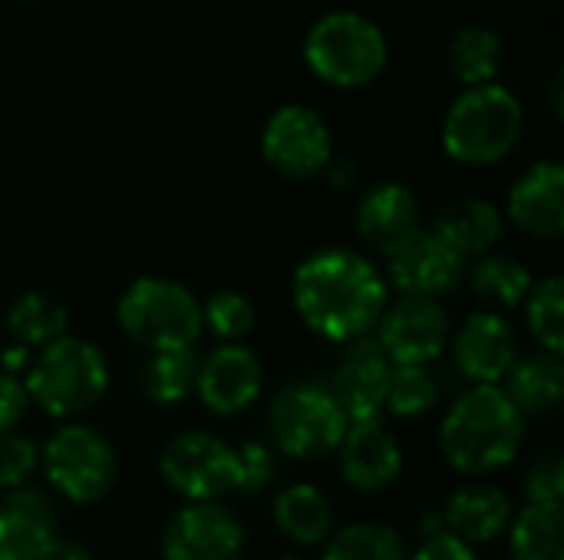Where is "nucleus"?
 Returning <instances> with one entry per match:
<instances>
[{"label":"nucleus","mask_w":564,"mask_h":560,"mask_svg":"<svg viewBox=\"0 0 564 560\" xmlns=\"http://www.w3.org/2000/svg\"><path fill=\"white\" fill-rule=\"evenodd\" d=\"M291 290L301 320L334 343L367 337L387 310V281L354 251L311 254L294 271Z\"/></svg>","instance_id":"f257e3e1"},{"label":"nucleus","mask_w":564,"mask_h":560,"mask_svg":"<svg viewBox=\"0 0 564 560\" xmlns=\"http://www.w3.org/2000/svg\"><path fill=\"white\" fill-rule=\"evenodd\" d=\"M525 416L496 383H476L463 393L440 426V449L463 475H489L519 455Z\"/></svg>","instance_id":"f03ea898"},{"label":"nucleus","mask_w":564,"mask_h":560,"mask_svg":"<svg viewBox=\"0 0 564 560\" xmlns=\"http://www.w3.org/2000/svg\"><path fill=\"white\" fill-rule=\"evenodd\" d=\"M26 396L53 419H69L96 406L109 386L102 350L79 337H56L26 366Z\"/></svg>","instance_id":"7ed1b4c3"},{"label":"nucleus","mask_w":564,"mask_h":560,"mask_svg":"<svg viewBox=\"0 0 564 560\" xmlns=\"http://www.w3.org/2000/svg\"><path fill=\"white\" fill-rule=\"evenodd\" d=\"M522 125V102L506 86H466V92L446 112L443 149L463 165H492L516 149Z\"/></svg>","instance_id":"20e7f679"},{"label":"nucleus","mask_w":564,"mask_h":560,"mask_svg":"<svg viewBox=\"0 0 564 560\" xmlns=\"http://www.w3.org/2000/svg\"><path fill=\"white\" fill-rule=\"evenodd\" d=\"M304 56L314 76H321L330 86L354 89L373 83L390 56L383 30L354 10H337L321 17L307 40H304Z\"/></svg>","instance_id":"39448f33"},{"label":"nucleus","mask_w":564,"mask_h":560,"mask_svg":"<svg viewBox=\"0 0 564 560\" xmlns=\"http://www.w3.org/2000/svg\"><path fill=\"white\" fill-rule=\"evenodd\" d=\"M119 323L126 337L145 350H182L202 333V304L195 294L165 277L135 281L119 300Z\"/></svg>","instance_id":"423d86ee"},{"label":"nucleus","mask_w":564,"mask_h":560,"mask_svg":"<svg viewBox=\"0 0 564 560\" xmlns=\"http://www.w3.org/2000/svg\"><path fill=\"white\" fill-rule=\"evenodd\" d=\"M50 485L73 505L102 502L119 482V459L106 436L89 426H63L40 452Z\"/></svg>","instance_id":"0eeeda50"},{"label":"nucleus","mask_w":564,"mask_h":560,"mask_svg":"<svg viewBox=\"0 0 564 560\" xmlns=\"http://www.w3.org/2000/svg\"><path fill=\"white\" fill-rule=\"evenodd\" d=\"M274 446L291 459H321L337 449L347 432V416L334 393L321 383L284 386L268 413Z\"/></svg>","instance_id":"6e6552de"},{"label":"nucleus","mask_w":564,"mask_h":560,"mask_svg":"<svg viewBox=\"0 0 564 560\" xmlns=\"http://www.w3.org/2000/svg\"><path fill=\"white\" fill-rule=\"evenodd\" d=\"M159 472L185 502H221L238 492V452L212 432H182L162 455Z\"/></svg>","instance_id":"1a4fd4ad"},{"label":"nucleus","mask_w":564,"mask_h":560,"mask_svg":"<svg viewBox=\"0 0 564 560\" xmlns=\"http://www.w3.org/2000/svg\"><path fill=\"white\" fill-rule=\"evenodd\" d=\"M264 162L288 178H311L330 168L334 142L327 122L307 106H281L261 135Z\"/></svg>","instance_id":"9d476101"},{"label":"nucleus","mask_w":564,"mask_h":560,"mask_svg":"<svg viewBox=\"0 0 564 560\" xmlns=\"http://www.w3.org/2000/svg\"><path fill=\"white\" fill-rule=\"evenodd\" d=\"M245 528L221 502H188L162 535V560H241Z\"/></svg>","instance_id":"9b49d317"},{"label":"nucleus","mask_w":564,"mask_h":560,"mask_svg":"<svg viewBox=\"0 0 564 560\" xmlns=\"http://www.w3.org/2000/svg\"><path fill=\"white\" fill-rule=\"evenodd\" d=\"M377 327V343L390 356V363H430L449 343V320L436 297L403 294V300L380 314Z\"/></svg>","instance_id":"f8f14e48"},{"label":"nucleus","mask_w":564,"mask_h":560,"mask_svg":"<svg viewBox=\"0 0 564 560\" xmlns=\"http://www.w3.org/2000/svg\"><path fill=\"white\" fill-rule=\"evenodd\" d=\"M337 465L350 488L373 495L400 479L403 449L380 419L347 422V432L337 442Z\"/></svg>","instance_id":"ddd939ff"},{"label":"nucleus","mask_w":564,"mask_h":560,"mask_svg":"<svg viewBox=\"0 0 564 560\" xmlns=\"http://www.w3.org/2000/svg\"><path fill=\"white\" fill-rule=\"evenodd\" d=\"M261 360L241 343H225L198 363L195 389L205 409H212L215 416H235L248 409L261 396Z\"/></svg>","instance_id":"4468645a"},{"label":"nucleus","mask_w":564,"mask_h":560,"mask_svg":"<svg viewBox=\"0 0 564 560\" xmlns=\"http://www.w3.org/2000/svg\"><path fill=\"white\" fill-rule=\"evenodd\" d=\"M357 231L367 241V248H373L383 257H393L423 231L416 195L400 182L370 188L357 211Z\"/></svg>","instance_id":"2eb2a0df"},{"label":"nucleus","mask_w":564,"mask_h":560,"mask_svg":"<svg viewBox=\"0 0 564 560\" xmlns=\"http://www.w3.org/2000/svg\"><path fill=\"white\" fill-rule=\"evenodd\" d=\"M390 356L380 350L377 340H354L347 356L340 360L334 373V399L340 403L347 422L380 419L383 399H387V380H390Z\"/></svg>","instance_id":"dca6fc26"},{"label":"nucleus","mask_w":564,"mask_h":560,"mask_svg":"<svg viewBox=\"0 0 564 560\" xmlns=\"http://www.w3.org/2000/svg\"><path fill=\"white\" fill-rule=\"evenodd\" d=\"M463 261L436 231H420L403 251L390 257V281L403 294L443 297L463 281Z\"/></svg>","instance_id":"f3484780"},{"label":"nucleus","mask_w":564,"mask_h":560,"mask_svg":"<svg viewBox=\"0 0 564 560\" xmlns=\"http://www.w3.org/2000/svg\"><path fill=\"white\" fill-rule=\"evenodd\" d=\"M509 218L532 238H558L564 231V168L558 162H535L509 191Z\"/></svg>","instance_id":"a211bd4d"},{"label":"nucleus","mask_w":564,"mask_h":560,"mask_svg":"<svg viewBox=\"0 0 564 560\" xmlns=\"http://www.w3.org/2000/svg\"><path fill=\"white\" fill-rule=\"evenodd\" d=\"M56 538L53 505L36 488H10L0 498V560H43Z\"/></svg>","instance_id":"6ab92c4d"},{"label":"nucleus","mask_w":564,"mask_h":560,"mask_svg":"<svg viewBox=\"0 0 564 560\" xmlns=\"http://www.w3.org/2000/svg\"><path fill=\"white\" fill-rule=\"evenodd\" d=\"M456 366L473 383H502L516 363V330L499 314H473L453 343Z\"/></svg>","instance_id":"aec40b11"},{"label":"nucleus","mask_w":564,"mask_h":560,"mask_svg":"<svg viewBox=\"0 0 564 560\" xmlns=\"http://www.w3.org/2000/svg\"><path fill=\"white\" fill-rule=\"evenodd\" d=\"M443 528L466 545H492L512 525V502L496 485H463L443 508Z\"/></svg>","instance_id":"412c9836"},{"label":"nucleus","mask_w":564,"mask_h":560,"mask_svg":"<svg viewBox=\"0 0 564 560\" xmlns=\"http://www.w3.org/2000/svg\"><path fill=\"white\" fill-rule=\"evenodd\" d=\"M506 396L519 406L522 416H545L562 406L564 396V366L562 353H532L525 360H516L509 366Z\"/></svg>","instance_id":"4be33fe9"},{"label":"nucleus","mask_w":564,"mask_h":560,"mask_svg":"<svg viewBox=\"0 0 564 560\" xmlns=\"http://www.w3.org/2000/svg\"><path fill=\"white\" fill-rule=\"evenodd\" d=\"M274 525L288 541L317 548L334 535V505L317 485L301 482L274 498Z\"/></svg>","instance_id":"5701e85b"},{"label":"nucleus","mask_w":564,"mask_h":560,"mask_svg":"<svg viewBox=\"0 0 564 560\" xmlns=\"http://www.w3.org/2000/svg\"><path fill=\"white\" fill-rule=\"evenodd\" d=\"M459 257H479L502 238V215L496 205L479 198H463L449 205L433 228Z\"/></svg>","instance_id":"b1692460"},{"label":"nucleus","mask_w":564,"mask_h":560,"mask_svg":"<svg viewBox=\"0 0 564 560\" xmlns=\"http://www.w3.org/2000/svg\"><path fill=\"white\" fill-rule=\"evenodd\" d=\"M512 560H564V508L529 502L509 525Z\"/></svg>","instance_id":"393cba45"},{"label":"nucleus","mask_w":564,"mask_h":560,"mask_svg":"<svg viewBox=\"0 0 564 560\" xmlns=\"http://www.w3.org/2000/svg\"><path fill=\"white\" fill-rule=\"evenodd\" d=\"M198 376V356L192 347L182 350H155L149 363L142 366L139 386L149 403L155 406H178L182 399L192 396Z\"/></svg>","instance_id":"a878e982"},{"label":"nucleus","mask_w":564,"mask_h":560,"mask_svg":"<svg viewBox=\"0 0 564 560\" xmlns=\"http://www.w3.org/2000/svg\"><path fill=\"white\" fill-rule=\"evenodd\" d=\"M449 69L466 86L496 83L502 69V40L489 26H466L449 43Z\"/></svg>","instance_id":"bb28decb"},{"label":"nucleus","mask_w":564,"mask_h":560,"mask_svg":"<svg viewBox=\"0 0 564 560\" xmlns=\"http://www.w3.org/2000/svg\"><path fill=\"white\" fill-rule=\"evenodd\" d=\"M69 323V314L59 300L46 294H23L7 310V333L20 347H46L50 340L63 337Z\"/></svg>","instance_id":"cd10ccee"},{"label":"nucleus","mask_w":564,"mask_h":560,"mask_svg":"<svg viewBox=\"0 0 564 560\" xmlns=\"http://www.w3.org/2000/svg\"><path fill=\"white\" fill-rule=\"evenodd\" d=\"M321 560H410V551L400 531L373 521H357L327 538V551Z\"/></svg>","instance_id":"c85d7f7f"},{"label":"nucleus","mask_w":564,"mask_h":560,"mask_svg":"<svg viewBox=\"0 0 564 560\" xmlns=\"http://www.w3.org/2000/svg\"><path fill=\"white\" fill-rule=\"evenodd\" d=\"M469 281H473L476 297H482L486 304H496V307H519L532 290L529 267L522 261L502 257V254L479 257Z\"/></svg>","instance_id":"c756f323"},{"label":"nucleus","mask_w":564,"mask_h":560,"mask_svg":"<svg viewBox=\"0 0 564 560\" xmlns=\"http://www.w3.org/2000/svg\"><path fill=\"white\" fill-rule=\"evenodd\" d=\"M440 399L436 376L426 370V363H393L387 380V399L383 409L403 419H416L430 413Z\"/></svg>","instance_id":"7c9ffc66"},{"label":"nucleus","mask_w":564,"mask_h":560,"mask_svg":"<svg viewBox=\"0 0 564 560\" xmlns=\"http://www.w3.org/2000/svg\"><path fill=\"white\" fill-rule=\"evenodd\" d=\"M529 327L535 340L549 353H562L564 347V284L562 277L542 281L529 290Z\"/></svg>","instance_id":"2f4dec72"},{"label":"nucleus","mask_w":564,"mask_h":560,"mask_svg":"<svg viewBox=\"0 0 564 560\" xmlns=\"http://www.w3.org/2000/svg\"><path fill=\"white\" fill-rule=\"evenodd\" d=\"M202 323H208V330L218 340H241L245 333H251L254 327V307L248 297H241L238 290H218L205 307H202Z\"/></svg>","instance_id":"473e14b6"},{"label":"nucleus","mask_w":564,"mask_h":560,"mask_svg":"<svg viewBox=\"0 0 564 560\" xmlns=\"http://www.w3.org/2000/svg\"><path fill=\"white\" fill-rule=\"evenodd\" d=\"M40 465V449L26 436L17 432H0V488H20L30 482V475Z\"/></svg>","instance_id":"72a5a7b5"},{"label":"nucleus","mask_w":564,"mask_h":560,"mask_svg":"<svg viewBox=\"0 0 564 560\" xmlns=\"http://www.w3.org/2000/svg\"><path fill=\"white\" fill-rule=\"evenodd\" d=\"M525 498L539 505L564 502V459L558 452H539L525 472Z\"/></svg>","instance_id":"f704fd0d"},{"label":"nucleus","mask_w":564,"mask_h":560,"mask_svg":"<svg viewBox=\"0 0 564 560\" xmlns=\"http://www.w3.org/2000/svg\"><path fill=\"white\" fill-rule=\"evenodd\" d=\"M238 452V492L245 495H261L274 479H278V462L274 452L264 442H245Z\"/></svg>","instance_id":"c9c22d12"},{"label":"nucleus","mask_w":564,"mask_h":560,"mask_svg":"<svg viewBox=\"0 0 564 560\" xmlns=\"http://www.w3.org/2000/svg\"><path fill=\"white\" fill-rule=\"evenodd\" d=\"M410 560H479L476 558V548L466 545L463 538L449 535L446 528L436 531V535H426L420 538V548L410 554Z\"/></svg>","instance_id":"e433bc0d"},{"label":"nucleus","mask_w":564,"mask_h":560,"mask_svg":"<svg viewBox=\"0 0 564 560\" xmlns=\"http://www.w3.org/2000/svg\"><path fill=\"white\" fill-rule=\"evenodd\" d=\"M26 406H30L26 386L13 373L0 370V432H13L17 422L23 419Z\"/></svg>","instance_id":"4c0bfd02"},{"label":"nucleus","mask_w":564,"mask_h":560,"mask_svg":"<svg viewBox=\"0 0 564 560\" xmlns=\"http://www.w3.org/2000/svg\"><path fill=\"white\" fill-rule=\"evenodd\" d=\"M43 560H93V554L79 545V541H73V538H53V545L46 548V554Z\"/></svg>","instance_id":"58836bf2"},{"label":"nucleus","mask_w":564,"mask_h":560,"mask_svg":"<svg viewBox=\"0 0 564 560\" xmlns=\"http://www.w3.org/2000/svg\"><path fill=\"white\" fill-rule=\"evenodd\" d=\"M278 560H301V558H294V554H284V558H278Z\"/></svg>","instance_id":"ea45409f"}]
</instances>
